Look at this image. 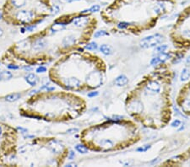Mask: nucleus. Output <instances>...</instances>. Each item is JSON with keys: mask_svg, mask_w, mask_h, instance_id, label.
Here are the masks:
<instances>
[{"mask_svg": "<svg viewBox=\"0 0 190 167\" xmlns=\"http://www.w3.org/2000/svg\"><path fill=\"white\" fill-rule=\"evenodd\" d=\"M25 80L27 81V83L30 84L31 86H35L38 82V78L34 74H28V75L26 76Z\"/></svg>", "mask_w": 190, "mask_h": 167, "instance_id": "f8f14e48", "label": "nucleus"}, {"mask_svg": "<svg viewBox=\"0 0 190 167\" xmlns=\"http://www.w3.org/2000/svg\"><path fill=\"white\" fill-rule=\"evenodd\" d=\"M14 129V128L10 127L9 125L4 124V123H0V138H4L7 134H9L10 132H12ZM2 142L0 143V145H1Z\"/></svg>", "mask_w": 190, "mask_h": 167, "instance_id": "9b49d317", "label": "nucleus"}, {"mask_svg": "<svg viewBox=\"0 0 190 167\" xmlns=\"http://www.w3.org/2000/svg\"><path fill=\"white\" fill-rule=\"evenodd\" d=\"M160 165L169 167L190 166V147L177 155L166 159L162 163H160Z\"/></svg>", "mask_w": 190, "mask_h": 167, "instance_id": "9d476101", "label": "nucleus"}, {"mask_svg": "<svg viewBox=\"0 0 190 167\" xmlns=\"http://www.w3.org/2000/svg\"><path fill=\"white\" fill-rule=\"evenodd\" d=\"M48 74L51 81L67 91H93L105 84L107 66L100 56L80 48L56 60Z\"/></svg>", "mask_w": 190, "mask_h": 167, "instance_id": "20e7f679", "label": "nucleus"}, {"mask_svg": "<svg viewBox=\"0 0 190 167\" xmlns=\"http://www.w3.org/2000/svg\"><path fill=\"white\" fill-rule=\"evenodd\" d=\"M3 33H4V32H3V30L0 28V37L2 36V35H3Z\"/></svg>", "mask_w": 190, "mask_h": 167, "instance_id": "dca6fc26", "label": "nucleus"}, {"mask_svg": "<svg viewBox=\"0 0 190 167\" xmlns=\"http://www.w3.org/2000/svg\"><path fill=\"white\" fill-rule=\"evenodd\" d=\"M98 27V20L86 11L62 14L45 29L6 51L4 61H23L27 64H46L80 49L91 40Z\"/></svg>", "mask_w": 190, "mask_h": 167, "instance_id": "f257e3e1", "label": "nucleus"}, {"mask_svg": "<svg viewBox=\"0 0 190 167\" xmlns=\"http://www.w3.org/2000/svg\"><path fill=\"white\" fill-rule=\"evenodd\" d=\"M174 78L168 63H160L144 76L126 96L124 107L128 116L145 128H166L173 118Z\"/></svg>", "mask_w": 190, "mask_h": 167, "instance_id": "f03ea898", "label": "nucleus"}, {"mask_svg": "<svg viewBox=\"0 0 190 167\" xmlns=\"http://www.w3.org/2000/svg\"><path fill=\"white\" fill-rule=\"evenodd\" d=\"M176 5V0H112L100 16L115 33L139 36L153 29Z\"/></svg>", "mask_w": 190, "mask_h": 167, "instance_id": "7ed1b4c3", "label": "nucleus"}, {"mask_svg": "<svg viewBox=\"0 0 190 167\" xmlns=\"http://www.w3.org/2000/svg\"><path fill=\"white\" fill-rule=\"evenodd\" d=\"M1 17H2V14L0 13V19H1Z\"/></svg>", "mask_w": 190, "mask_h": 167, "instance_id": "f3484780", "label": "nucleus"}, {"mask_svg": "<svg viewBox=\"0 0 190 167\" xmlns=\"http://www.w3.org/2000/svg\"><path fill=\"white\" fill-rule=\"evenodd\" d=\"M43 71H46V68H44V67H40V68H37V72L38 73H41V72H43Z\"/></svg>", "mask_w": 190, "mask_h": 167, "instance_id": "2eb2a0df", "label": "nucleus"}, {"mask_svg": "<svg viewBox=\"0 0 190 167\" xmlns=\"http://www.w3.org/2000/svg\"><path fill=\"white\" fill-rule=\"evenodd\" d=\"M21 97V94H18V93H14V94H11V95H8L5 97L6 100H8L9 102H13V101H15V100H19Z\"/></svg>", "mask_w": 190, "mask_h": 167, "instance_id": "ddd939ff", "label": "nucleus"}, {"mask_svg": "<svg viewBox=\"0 0 190 167\" xmlns=\"http://www.w3.org/2000/svg\"><path fill=\"white\" fill-rule=\"evenodd\" d=\"M173 45L177 49H190V4L182 10L169 34Z\"/></svg>", "mask_w": 190, "mask_h": 167, "instance_id": "6e6552de", "label": "nucleus"}, {"mask_svg": "<svg viewBox=\"0 0 190 167\" xmlns=\"http://www.w3.org/2000/svg\"><path fill=\"white\" fill-rule=\"evenodd\" d=\"M177 107L184 115L190 117V81L179 90L176 98Z\"/></svg>", "mask_w": 190, "mask_h": 167, "instance_id": "1a4fd4ad", "label": "nucleus"}, {"mask_svg": "<svg viewBox=\"0 0 190 167\" xmlns=\"http://www.w3.org/2000/svg\"><path fill=\"white\" fill-rule=\"evenodd\" d=\"M143 138L138 123L131 119L107 120L81 131L80 143L89 150L110 153L127 150Z\"/></svg>", "mask_w": 190, "mask_h": 167, "instance_id": "39448f33", "label": "nucleus"}, {"mask_svg": "<svg viewBox=\"0 0 190 167\" xmlns=\"http://www.w3.org/2000/svg\"><path fill=\"white\" fill-rule=\"evenodd\" d=\"M12 74L9 71H5L0 73V80H7L12 78Z\"/></svg>", "mask_w": 190, "mask_h": 167, "instance_id": "4468645a", "label": "nucleus"}, {"mask_svg": "<svg viewBox=\"0 0 190 167\" xmlns=\"http://www.w3.org/2000/svg\"><path fill=\"white\" fill-rule=\"evenodd\" d=\"M51 0H6L2 8L4 20L13 25H34L52 13Z\"/></svg>", "mask_w": 190, "mask_h": 167, "instance_id": "0eeeda50", "label": "nucleus"}, {"mask_svg": "<svg viewBox=\"0 0 190 167\" xmlns=\"http://www.w3.org/2000/svg\"><path fill=\"white\" fill-rule=\"evenodd\" d=\"M87 102L70 91H46L26 100L20 107L23 116L52 122L75 120L86 111Z\"/></svg>", "mask_w": 190, "mask_h": 167, "instance_id": "423d86ee", "label": "nucleus"}]
</instances>
